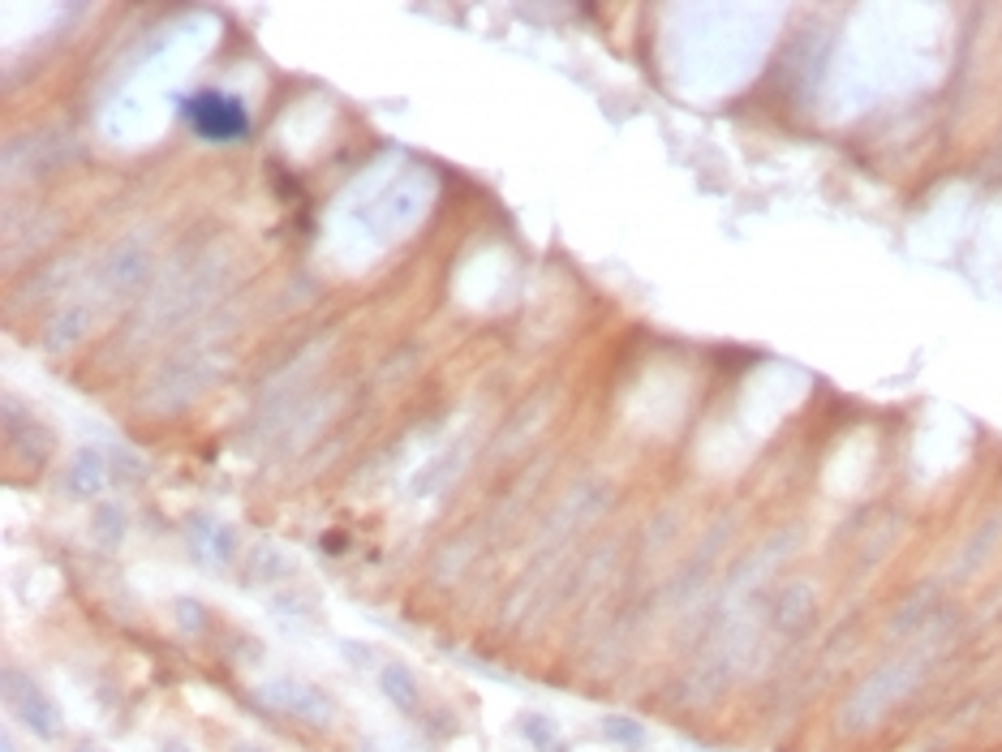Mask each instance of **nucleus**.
<instances>
[{
    "instance_id": "f257e3e1",
    "label": "nucleus",
    "mask_w": 1002,
    "mask_h": 752,
    "mask_svg": "<svg viewBox=\"0 0 1002 752\" xmlns=\"http://www.w3.org/2000/svg\"><path fill=\"white\" fill-rule=\"evenodd\" d=\"M185 117L203 142H241L250 134V112L237 95L224 91H198L185 99Z\"/></svg>"
},
{
    "instance_id": "f03ea898",
    "label": "nucleus",
    "mask_w": 1002,
    "mask_h": 752,
    "mask_svg": "<svg viewBox=\"0 0 1002 752\" xmlns=\"http://www.w3.org/2000/svg\"><path fill=\"white\" fill-rule=\"evenodd\" d=\"M5 701H9L13 718H18L31 735H39V740H56V735H61V727H65L61 705H56L31 675H22V671L9 667L5 671Z\"/></svg>"
},
{
    "instance_id": "7ed1b4c3",
    "label": "nucleus",
    "mask_w": 1002,
    "mask_h": 752,
    "mask_svg": "<svg viewBox=\"0 0 1002 752\" xmlns=\"http://www.w3.org/2000/svg\"><path fill=\"white\" fill-rule=\"evenodd\" d=\"M259 697L271 705V710H280L289 718H302V722H310V727H327V722L336 718L332 701H327L314 684H302V679H267V684L259 688Z\"/></svg>"
},
{
    "instance_id": "20e7f679",
    "label": "nucleus",
    "mask_w": 1002,
    "mask_h": 752,
    "mask_svg": "<svg viewBox=\"0 0 1002 752\" xmlns=\"http://www.w3.org/2000/svg\"><path fill=\"white\" fill-rule=\"evenodd\" d=\"M147 276H151V254L142 250L138 241L134 245L121 241L117 250L104 258V271H99V280H104L108 293H130V288H138Z\"/></svg>"
},
{
    "instance_id": "39448f33",
    "label": "nucleus",
    "mask_w": 1002,
    "mask_h": 752,
    "mask_svg": "<svg viewBox=\"0 0 1002 752\" xmlns=\"http://www.w3.org/2000/svg\"><path fill=\"white\" fill-rule=\"evenodd\" d=\"M104 482H108L104 452H99V447H82V452L74 456V465H69V473H65V490L74 499H95L99 490H104Z\"/></svg>"
},
{
    "instance_id": "423d86ee",
    "label": "nucleus",
    "mask_w": 1002,
    "mask_h": 752,
    "mask_svg": "<svg viewBox=\"0 0 1002 752\" xmlns=\"http://www.w3.org/2000/svg\"><path fill=\"white\" fill-rule=\"evenodd\" d=\"M379 688L400 714H418L422 710V688H418V679H413V671L405 667V662H388V667L379 671Z\"/></svg>"
},
{
    "instance_id": "0eeeda50",
    "label": "nucleus",
    "mask_w": 1002,
    "mask_h": 752,
    "mask_svg": "<svg viewBox=\"0 0 1002 752\" xmlns=\"http://www.w3.org/2000/svg\"><path fill=\"white\" fill-rule=\"evenodd\" d=\"M87 327H91V310L82 306V301H74V306H61V314L48 323V331H44V344H48V353H61V349H74V344L87 336Z\"/></svg>"
},
{
    "instance_id": "6e6552de",
    "label": "nucleus",
    "mask_w": 1002,
    "mask_h": 752,
    "mask_svg": "<svg viewBox=\"0 0 1002 752\" xmlns=\"http://www.w3.org/2000/svg\"><path fill=\"white\" fill-rule=\"evenodd\" d=\"M194 529V555L198 559H211V563H228L237 551L233 533H228L224 525H216V520H190Z\"/></svg>"
},
{
    "instance_id": "1a4fd4ad",
    "label": "nucleus",
    "mask_w": 1002,
    "mask_h": 752,
    "mask_svg": "<svg viewBox=\"0 0 1002 752\" xmlns=\"http://www.w3.org/2000/svg\"><path fill=\"white\" fill-rule=\"evenodd\" d=\"M521 735L538 752H564V735H560V727H555V718H547V714H525L521 718Z\"/></svg>"
},
{
    "instance_id": "9d476101",
    "label": "nucleus",
    "mask_w": 1002,
    "mask_h": 752,
    "mask_svg": "<svg viewBox=\"0 0 1002 752\" xmlns=\"http://www.w3.org/2000/svg\"><path fill=\"white\" fill-rule=\"evenodd\" d=\"M603 740H611V744H624V748H641V744H646V731H641L633 718H620V714H611V718H603Z\"/></svg>"
},
{
    "instance_id": "9b49d317",
    "label": "nucleus",
    "mask_w": 1002,
    "mask_h": 752,
    "mask_svg": "<svg viewBox=\"0 0 1002 752\" xmlns=\"http://www.w3.org/2000/svg\"><path fill=\"white\" fill-rule=\"evenodd\" d=\"M95 538L104 542V546H121V538H125V516H121V508H112V503L95 508Z\"/></svg>"
},
{
    "instance_id": "f8f14e48",
    "label": "nucleus",
    "mask_w": 1002,
    "mask_h": 752,
    "mask_svg": "<svg viewBox=\"0 0 1002 752\" xmlns=\"http://www.w3.org/2000/svg\"><path fill=\"white\" fill-rule=\"evenodd\" d=\"M177 619H181V628L185 632H203L207 628V611H203V602H194V598H177Z\"/></svg>"
},
{
    "instance_id": "ddd939ff",
    "label": "nucleus",
    "mask_w": 1002,
    "mask_h": 752,
    "mask_svg": "<svg viewBox=\"0 0 1002 752\" xmlns=\"http://www.w3.org/2000/svg\"><path fill=\"white\" fill-rule=\"evenodd\" d=\"M160 752H190V748H185V744H181V740H168V744H164V748H160Z\"/></svg>"
},
{
    "instance_id": "4468645a",
    "label": "nucleus",
    "mask_w": 1002,
    "mask_h": 752,
    "mask_svg": "<svg viewBox=\"0 0 1002 752\" xmlns=\"http://www.w3.org/2000/svg\"><path fill=\"white\" fill-rule=\"evenodd\" d=\"M233 752H267V748H259V744H237Z\"/></svg>"
},
{
    "instance_id": "2eb2a0df",
    "label": "nucleus",
    "mask_w": 1002,
    "mask_h": 752,
    "mask_svg": "<svg viewBox=\"0 0 1002 752\" xmlns=\"http://www.w3.org/2000/svg\"><path fill=\"white\" fill-rule=\"evenodd\" d=\"M0 748H5V752H13V735L5 731V740H0Z\"/></svg>"
},
{
    "instance_id": "dca6fc26",
    "label": "nucleus",
    "mask_w": 1002,
    "mask_h": 752,
    "mask_svg": "<svg viewBox=\"0 0 1002 752\" xmlns=\"http://www.w3.org/2000/svg\"><path fill=\"white\" fill-rule=\"evenodd\" d=\"M78 752H104V748H95V744H82Z\"/></svg>"
}]
</instances>
